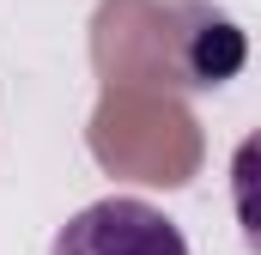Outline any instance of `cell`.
<instances>
[{
	"instance_id": "cell-1",
	"label": "cell",
	"mask_w": 261,
	"mask_h": 255,
	"mask_svg": "<svg viewBox=\"0 0 261 255\" xmlns=\"http://www.w3.org/2000/svg\"><path fill=\"white\" fill-rule=\"evenodd\" d=\"M49 255H189V237L152 200L110 194V200L79 207L61 231H55Z\"/></svg>"
}]
</instances>
